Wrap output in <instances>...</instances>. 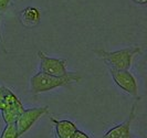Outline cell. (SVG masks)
<instances>
[{
  "label": "cell",
  "mask_w": 147,
  "mask_h": 138,
  "mask_svg": "<svg viewBox=\"0 0 147 138\" xmlns=\"http://www.w3.org/2000/svg\"><path fill=\"white\" fill-rule=\"evenodd\" d=\"M81 80V76L76 73L67 72L62 76H54L43 72H38L30 80V91L32 94H39L54 90L60 86H66Z\"/></svg>",
  "instance_id": "6da1fadb"
},
{
  "label": "cell",
  "mask_w": 147,
  "mask_h": 138,
  "mask_svg": "<svg viewBox=\"0 0 147 138\" xmlns=\"http://www.w3.org/2000/svg\"><path fill=\"white\" fill-rule=\"evenodd\" d=\"M95 53L103 61H105L106 64H109L111 66V69L129 70L135 55L140 53V48L133 46V48H126V49H122V50L113 52L95 50Z\"/></svg>",
  "instance_id": "7a4b0ae2"
},
{
  "label": "cell",
  "mask_w": 147,
  "mask_h": 138,
  "mask_svg": "<svg viewBox=\"0 0 147 138\" xmlns=\"http://www.w3.org/2000/svg\"><path fill=\"white\" fill-rule=\"evenodd\" d=\"M48 113H49V107L48 106L23 109L21 115L18 117V119L16 120L15 123L19 137L29 131L30 128L32 127V125L36 124V122L40 117L43 116L44 114H48Z\"/></svg>",
  "instance_id": "3957f363"
},
{
  "label": "cell",
  "mask_w": 147,
  "mask_h": 138,
  "mask_svg": "<svg viewBox=\"0 0 147 138\" xmlns=\"http://www.w3.org/2000/svg\"><path fill=\"white\" fill-rule=\"evenodd\" d=\"M23 109L24 108L21 101L17 97V95L12 91L7 88L5 96V108L1 110L3 122L6 124L16 123V120L21 115Z\"/></svg>",
  "instance_id": "277c9868"
},
{
  "label": "cell",
  "mask_w": 147,
  "mask_h": 138,
  "mask_svg": "<svg viewBox=\"0 0 147 138\" xmlns=\"http://www.w3.org/2000/svg\"><path fill=\"white\" fill-rule=\"evenodd\" d=\"M111 75L115 84L127 94L138 98V86L137 81L128 70H115L110 69Z\"/></svg>",
  "instance_id": "5b68a950"
},
{
  "label": "cell",
  "mask_w": 147,
  "mask_h": 138,
  "mask_svg": "<svg viewBox=\"0 0 147 138\" xmlns=\"http://www.w3.org/2000/svg\"><path fill=\"white\" fill-rule=\"evenodd\" d=\"M40 59V71L54 76H62L67 73L66 71V60L57 58H50L43 52H38Z\"/></svg>",
  "instance_id": "8992f818"
},
{
  "label": "cell",
  "mask_w": 147,
  "mask_h": 138,
  "mask_svg": "<svg viewBox=\"0 0 147 138\" xmlns=\"http://www.w3.org/2000/svg\"><path fill=\"white\" fill-rule=\"evenodd\" d=\"M136 103H134L129 112V116L124 123L114 126L104 134L102 138H131V125L135 117V112H136Z\"/></svg>",
  "instance_id": "52a82bcc"
},
{
  "label": "cell",
  "mask_w": 147,
  "mask_h": 138,
  "mask_svg": "<svg viewBox=\"0 0 147 138\" xmlns=\"http://www.w3.org/2000/svg\"><path fill=\"white\" fill-rule=\"evenodd\" d=\"M51 122L55 126V135L60 138H72L74 133L78 129L75 124L67 119L57 120L54 118H51Z\"/></svg>",
  "instance_id": "ba28073f"
},
{
  "label": "cell",
  "mask_w": 147,
  "mask_h": 138,
  "mask_svg": "<svg viewBox=\"0 0 147 138\" xmlns=\"http://www.w3.org/2000/svg\"><path fill=\"white\" fill-rule=\"evenodd\" d=\"M21 19H22V22L26 26L33 27V26H37L38 23L40 22L41 13H40V11H39L38 8L27 7L21 12Z\"/></svg>",
  "instance_id": "9c48e42d"
},
{
  "label": "cell",
  "mask_w": 147,
  "mask_h": 138,
  "mask_svg": "<svg viewBox=\"0 0 147 138\" xmlns=\"http://www.w3.org/2000/svg\"><path fill=\"white\" fill-rule=\"evenodd\" d=\"M0 138H19L18 131L16 128V124H6V127L1 133Z\"/></svg>",
  "instance_id": "30bf717a"
},
{
  "label": "cell",
  "mask_w": 147,
  "mask_h": 138,
  "mask_svg": "<svg viewBox=\"0 0 147 138\" xmlns=\"http://www.w3.org/2000/svg\"><path fill=\"white\" fill-rule=\"evenodd\" d=\"M6 90L7 87L0 86V110L5 108V96H6Z\"/></svg>",
  "instance_id": "8fae6325"
},
{
  "label": "cell",
  "mask_w": 147,
  "mask_h": 138,
  "mask_svg": "<svg viewBox=\"0 0 147 138\" xmlns=\"http://www.w3.org/2000/svg\"><path fill=\"white\" fill-rule=\"evenodd\" d=\"M10 2H11V0H0V12L7 10V8Z\"/></svg>",
  "instance_id": "7c38bea8"
},
{
  "label": "cell",
  "mask_w": 147,
  "mask_h": 138,
  "mask_svg": "<svg viewBox=\"0 0 147 138\" xmlns=\"http://www.w3.org/2000/svg\"><path fill=\"white\" fill-rule=\"evenodd\" d=\"M72 138H90L88 134H85L84 131H81L79 129H76V131L74 133V135L72 136Z\"/></svg>",
  "instance_id": "4fadbf2b"
},
{
  "label": "cell",
  "mask_w": 147,
  "mask_h": 138,
  "mask_svg": "<svg viewBox=\"0 0 147 138\" xmlns=\"http://www.w3.org/2000/svg\"><path fill=\"white\" fill-rule=\"evenodd\" d=\"M133 1L137 5H146L147 3V0H133Z\"/></svg>",
  "instance_id": "5bb4252c"
},
{
  "label": "cell",
  "mask_w": 147,
  "mask_h": 138,
  "mask_svg": "<svg viewBox=\"0 0 147 138\" xmlns=\"http://www.w3.org/2000/svg\"><path fill=\"white\" fill-rule=\"evenodd\" d=\"M0 20H1V15H0ZM0 45H1V40H0Z\"/></svg>",
  "instance_id": "9a60e30c"
},
{
  "label": "cell",
  "mask_w": 147,
  "mask_h": 138,
  "mask_svg": "<svg viewBox=\"0 0 147 138\" xmlns=\"http://www.w3.org/2000/svg\"><path fill=\"white\" fill-rule=\"evenodd\" d=\"M55 138H60V137H58V136H57V135H55Z\"/></svg>",
  "instance_id": "2e32d148"
}]
</instances>
